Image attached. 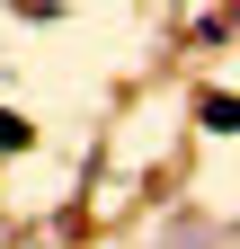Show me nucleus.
Listing matches in <instances>:
<instances>
[{"instance_id":"obj_1","label":"nucleus","mask_w":240,"mask_h":249,"mask_svg":"<svg viewBox=\"0 0 240 249\" xmlns=\"http://www.w3.org/2000/svg\"><path fill=\"white\" fill-rule=\"evenodd\" d=\"M27 142H36V124H27V116H9V107H0V151H27Z\"/></svg>"},{"instance_id":"obj_2","label":"nucleus","mask_w":240,"mask_h":249,"mask_svg":"<svg viewBox=\"0 0 240 249\" xmlns=\"http://www.w3.org/2000/svg\"><path fill=\"white\" fill-rule=\"evenodd\" d=\"M9 9H18V18H53V0H9Z\"/></svg>"}]
</instances>
